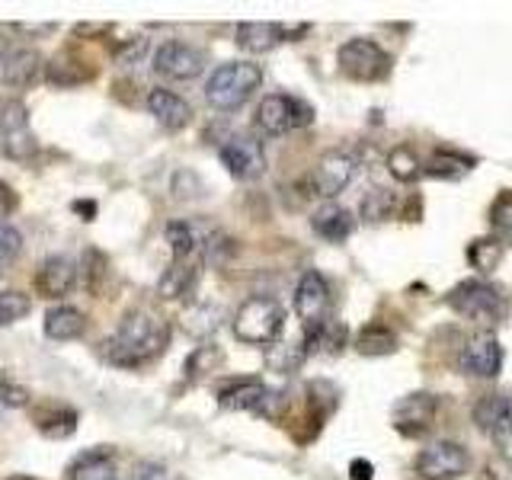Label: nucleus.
Listing matches in <instances>:
<instances>
[{"label": "nucleus", "mask_w": 512, "mask_h": 480, "mask_svg": "<svg viewBox=\"0 0 512 480\" xmlns=\"http://www.w3.org/2000/svg\"><path fill=\"white\" fill-rule=\"evenodd\" d=\"M45 336L55 343H71L77 340V336H84L87 330V317L80 314L77 308H71V304H58V308H48L45 311Z\"/></svg>", "instance_id": "20"}, {"label": "nucleus", "mask_w": 512, "mask_h": 480, "mask_svg": "<svg viewBox=\"0 0 512 480\" xmlns=\"http://www.w3.org/2000/svg\"><path fill=\"white\" fill-rule=\"evenodd\" d=\"M221 308L218 304H192V308L183 314V330L196 340H205L221 327Z\"/></svg>", "instance_id": "30"}, {"label": "nucleus", "mask_w": 512, "mask_h": 480, "mask_svg": "<svg viewBox=\"0 0 512 480\" xmlns=\"http://www.w3.org/2000/svg\"><path fill=\"white\" fill-rule=\"evenodd\" d=\"M29 388H23V384H16L10 381L7 375H0V407H7V410H23L29 407Z\"/></svg>", "instance_id": "39"}, {"label": "nucleus", "mask_w": 512, "mask_h": 480, "mask_svg": "<svg viewBox=\"0 0 512 480\" xmlns=\"http://www.w3.org/2000/svg\"><path fill=\"white\" fill-rule=\"evenodd\" d=\"M285 42V26L282 23H240L237 26V45L244 52L263 55L272 52L276 45Z\"/></svg>", "instance_id": "21"}, {"label": "nucleus", "mask_w": 512, "mask_h": 480, "mask_svg": "<svg viewBox=\"0 0 512 480\" xmlns=\"http://www.w3.org/2000/svg\"><path fill=\"white\" fill-rule=\"evenodd\" d=\"M448 304H452V311H458L461 317L493 324V320L503 314V292L484 279H464L452 288Z\"/></svg>", "instance_id": "6"}, {"label": "nucleus", "mask_w": 512, "mask_h": 480, "mask_svg": "<svg viewBox=\"0 0 512 480\" xmlns=\"http://www.w3.org/2000/svg\"><path fill=\"white\" fill-rule=\"evenodd\" d=\"M16 208V196L7 183H0V221H7V215Z\"/></svg>", "instance_id": "45"}, {"label": "nucleus", "mask_w": 512, "mask_h": 480, "mask_svg": "<svg viewBox=\"0 0 512 480\" xmlns=\"http://www.w3.org/2000/svg\"><path fill=\"white\" fill-rule=\"evenodd\" d=\"M42 55L36 48H16V52L4 61V71H0V80L13 90H23L32 87L36 80L42 77Z\"/></svg>", "instance_id": "18"}, {"label": "nucleus", "mask_w": 512, "mask_h": 480, "mask_svg": "<svg viewBox=\"0 0 512 480\" xmlns=\"http://www.w3.org/2000/svg\"><path fill=\"white\" fill-rule=\"evenodd\" d=\"M144 52H148V39L144 36H132V39H122V45L116 48V58L122 64H135L144 58Z\"/></svg>", "instance_id": "42"}, {"label": "nucleus", "mask_w": 512, "mask_h": 480, "mask_svg": "<svg viewBox=\"0 0 512 480\" xmlns=\"http://www.w3.org/2000/svg\"><path fill=\"white\" fill-rule=\"evenodd\" d=\"M224 362V356H221V349L218 346H196V352L186 359V365H183V372H186V378L189 381H196V378H205L208 372H215V368Z\"/></svg>", "instance_id": "34"}, {"label": "nucleus", "mask_w": 512, "mask_h": 480, "mask_svg": "<svg viewBox=\"0 0 512 480\" xmlns=\"http://www.w3.org/2000/svg\"><path fill=\"white\" fill-rule=\"evenodd\" d=\"M263 84V68L253 61H228L212 71L205 84V100L212 109L234 112L244 106Z\"/></svg>", "instance_id": "2"}, {"label": "nucleus", "mask_w": 512, "mask_h": 480, "mask_svg": "<svg viewBox=\"0 0 512 480\" xmlns=\"http://www.w3.org/2000/svg\"><path fill=\"white\" fill-rule=\"evenodd\" d=\"M266 384L263 381H256V378H244V381H231V384H224V388L218 391V404L224 410H253L263 404V397H266Z\"/></svg>", "instance_id": "22"}, {"label": "nucleus", "mask_w": 512, "mask_h": 480, "mask_svg": "<svg viewBox=\"0 0 512 480\" xmlns=\"http://www.w3.org/2000/svg\"><path fill=\"white\" fill-rule=\"evenodd\" d=\"M199 272H202L199 256H189V260H173L170 269H164V276H160V282H157V295L167 298V301L189 295L192 288H196V282H199Z\"/></svg>", "instance_id": "17"}, {"label": "nucleus", "mask_w": 512, "mask_h": 480, "mask_svg": "<svg viewBox=\"0 0 512 480\" xmlns=\"http://www.w3.org/2000/svg\"><path fill=\"white\" fill-rule=\"evenodd\" d=\"M13 32L16 26H0V61H7L16 48H13Z\"/></svg>", "instance_id": "44"}, {"label": "nucleus", "mask_w": 512, "mask_h": 480, "mask_svg": "<svg viewBox=\"0 0 512 480\" xmlns=\"http://www.w3.org/2000/svg\"><path fill=\"white\" fill-rule=\"evenodd\" d=\"M23 253V234L13 228L10 221H0V266L16 263V256Z\"/></svg>", "instance_id": "38"}, {"label": "nucleus", "mask_w": 512, "mask_h": 480, "mask_svg": "<svg viewBox=\"0 0 512 480\" xmlns=\"http://www.w3.org/2000/svg\"><path fill=\"white\" fill-rule=\"evenodd\" d=\"M109 256L100 247H87L84 260H80V272H84V288L93 298H103L106 285H109Z\"/></svg>", "instance_id": "25"}, {"label": "nucleus", "mask_w": 512, "mask_h": 480, "mask_svg": "<svg viewBox=\"0 0 512 480\" xmlns=\"http://www.w3.org/2000/svg\"><path fill=\"white\" fill-rule=\"evenodd\" d=\"M74 285H77V266L68 256H48L36 269V292L42 298H52V301L64 298L74 292Z\"/></svg>", "instance_id": "15"}, {"label": "nucleus", "mask_w": 512, "mask_h": 480, "mask_svg": "<svg viewBox=\"0 0 512 480\" xmlns=\"http://www.w3.org/2000/svg\"><path fill=\"white\" fill-rule=\"evenodd\" d=\"M397 212V192H391L388 186H372L362 196L359 205V215L368 224H378V221H388Z\"/></svg>", "instance_id": "27"}, {"label": "nucleus", "mask_w": 512, "mask_h": 480, "mask_svg": "<svg viewBox=\"0 0 512 480\" xmlns=\"http://www.w3.org/2000/svg\"><path fill=\"white\" fill-rule=\"evenodd\" d=\"M93 68H84V61H71V58H52L45 64V77L48 84L55 87H77L84 80H93Z\"/></svg>", "instance_id": "29"}, {"label": "nucleus", "mask_w": 512, "mask_h": 480, "mask_svg": "<svg viewBox=\"0 0 512 480\" xmlns=\"http://www.w3.org/2000/svg\"><path fill=\"white\" fill-rule=\"evenodd\" d=\"M340 71L349 80H359V84H375V80H384L391 74V55L375 39H349L346 45H340Z\"/></svg>", "instance_id": "5"}, {"label": "nucleus", "mask_w": 512, "mask_h": 480, "mask_svg": "<svg viewBox=\"0 0 512 480\" xmlns=\"http://www.w3.org/2000/svg\"><path fill=\"white\" fill-rule=\"evenodd\" d=\"M218 157L234 180L250 183V180H260V176L266 173V148H263V141H256L253 135L224 138L221 148H218Z\"/></svg>", "instance_id": "7"}, {"label": "nucleus", "mask_w": 512, "mask_h": 480, "mask_svg": "<svg viewBox=\"0 0 512 480\" xmlns=\"http://www.w3.org/2000/svg\"><path fill=\"white\" fill-rule=\"evenodd\" d=\"M436 420V397L432 394H407L394 410V429L400 436L416 439Z\"/></svg>", "instance_id": "14"}, {"label": "nucleus", "mask_w": 512, "mask_h": 480, "mask_svg": "<svg viewBox=\"0 0 512 480\" xmlns=\"http://www.w3.org/2000/svg\"><path fill=\"white\" fill-rule=\"evenodd\" d=\"M7 480H39V477H29V474H16V477H7Z\"/></svg>", "instance_id": "48"}, {"label": "nucleus", "mask_w": 512, "mask_h": 480, "mask_svg": "<svg viewBox=\"0 0 512 480\" xmlns=\"http://www.w3.org/2000/svg\"><path fill=\"white\" fill-rule=\"evenodd\" d=\"M132 480H183V477H176L170 468H164V464H157V461H141Z\"/></svg>", "instance_id": "43"}, {"label": "nucleus", "mask_w": 512, "mask_h": 480, "mask_svg": "<svg viewBox=\"0 0 512 480\" xmlns=\"http://www.w3.org/2000/svg\"><path fill=\"white\" fill-rule=\"evenodd\" d=\"M29 132V109L16 96H0V138Z\"/></svg>", "instance_id": "32"}, {"label": "nucleus", "mask_w": 512, "mask_h": 480, "mask_svg": "<svg viewBox=\"0 0 512 480\" xmlns=\"http://www.w3.org/2000/svg\"><path fill=\"white\" fill-rule=\"evenodd\" d=\"M285 327V308L276 298L256 295L247 298L234 314V336L250 346H269L282 336Z\"/></svg>", "instance_id": "3"}, {"label": "nucleus", "mask_w": 512, "mask_h": 480, "mask_svg": "<svg viewBox=\"0 0 512 480\" xmlns=\"http://www.w3.org/2000/svg\"><path fill=\"white\" fill-rule=\"evenodd\" d=\"M311 228L317 237L324 240H333V244H340V240H346L352 231H356V218H352L349 208L336 205V202H324L317 208V212L311 215Z\"/></svg>", "instance_id": "19"}, {"label": "nucleus", "mask_w": 512, "mask_h": 480, "mask_svg": "<svg viewBox=\"0 0 512 480\" xmlns=\"http://www.w3.org/2000/svg\"><path fill=\"white\" fill-rule=\"evenodd\" d=\"M330 311H333V298H330L327 279L314 269L304 272L295 288V314L304 324V333L330 324Z\"/></svg>", "instance_id": "8"}, {"label": "nucleus", "mask_w": 512, "mask_h": 480, "mask_svg": "<svg viewBox=\"0 0 512 480\" xmlns=\"http://www.w3.org/2000/svg\"><path fill=\"white\" fill-rule=\"evenodd\" d=\"M468 260L477 272H493L496 266H500L503 260V244L500 240H474V244L468 247Z\"/></svg>", "instance_id": "35"}, {"label": "nucleus", "mask_w": 512, "mask_h": 480, "mask_svg": "<svg viewBox=\"0 0 512 480\" xmlns=\"http://www.w3.org/2000/svg\"><path fill=\"white\" fill-rule=\"evenodd\" d=\"M71 480H116V468H112V448L100 445L93 452L77 455V461L68 468Z\"/></svg>", "instance_id": "23"}, {"label": "nucleus", "mask_w": 512, "mask_h": 480, "mask_svg": "<svg viewBox=\"0 0 512 480\" xmlns=\"http://www.w3.org/2000/svg\"><path fill=\"white\" fill-rule=\"evenodd\" d=\"M356 349L362 352V356H391V352L397 349V333L384 324H368L356 336Z\"/></svg>", "instance_id": "31"}, {"label": "nucleus", "mask_w": 512, "mask_h": 480, "mask_svg": "<svg viewBox=\"0 0 512 480\" xmlns=\"http://www.w3.org/2000/svg\"><path fill=\"white\" fill-rule=\"evenodd\" d=\"M74 212H77V215H87L84 221H93V215H96V205H93V202H74Z\"/></svg>", "instance_id": "47"}, {"label": "nucleus", "mask_w": 512, "mask_h": 480, "mask_svg": "<svg viewBox=\"0 0 512 480\" xmlns=\"http://www.w3.org/2000/svg\"><path fill=\"white\" fill-rule=\"evenodd\" d=\"M359 173V157L349 151H330L317 160V167L311 173V192L320 199H336L340 192L356 180Z\"/></svg>", "instance_id": "9"}, {"label": "nucleus", "mask_w": 512, "mask_h": 480, "mask_svg": "<svg viewBox=\"0 0 512 480\" xmlns=\"http://www.w3.org/2000/svg\"><path fill=\"white\" fill-rule=\"evenodd\" d=\"M349 474L356 477V480H372L375 468H372V464H368L365 458H356V461L349 464Z\"/></svg>", "instance_id": "46"}, {"label": "nucleus", "mask_w": 512, "mask_h": 480, "mask_svg": "<svg viewBox=\"0 0 512 480\" xmlns=\"http://www.w3.org/2000/svg\"><path fill=\"white\" fill-rule=\"evenodd\" d=\"M170 343V327L167 320L154 317L151 311H128L122 317L119 330L103 340V356L112 365L122 368H138L144 362L157 359Z\"/></svg>", "instance_id": "1"}, {"label": "nucleus", "mask_w": 512, "mask_h": 480, "mask_svg": "<svg viewBox=\"0 0 512 480\" xmlns=\"http://www.w3.org/2000/svg\"><path fill=\"white\" fill-rule=\"evenodd\" d=\"M471 167H474L471 157L452 154V151H436L423 164V173L436 176V180H461L464 173H471Z\"/></svg>", "instance_id": "28"}, {"label": "nucleus", "mask_w": 512, "mask_h": 480, "mask_svg": "<svg viewBox=\"0 0 512 480\" xmlns=\"http://www.w3.org/2000/svg\"><path fill=\"white\" fill-rule=\"evenodd\" d=\"M388 170L397 183H416L423 176V160L416 157L410 148H394L388 154Z\"/></svg>", "instance_id": "33"}, {"label": "nucleus", "mask_w": 512, "mask_h": 480, "mask_svg": "<svg viewBox=\"0 0 512 480\" xmlns=\"http://www.w3.org/2000/svg\"><path fill=\"white\" fill-rule=\"evenodd\" d=\"M474 423L480 432H487L493 442H509L512 439V394H487L480 397L474 410Z\"/></svg>", "instance_id": "13"}, {"label": "nucleus", "mask_w": 512, "mask_h": 480, "mask_svg": "<svg viewBox=\"0 0 512 480\" xmlns=\"http://www.w3.org/2000/svg\"><path fill=\"white\" fill-rule=\"evenodd\" d=\"M167 244L173 250V260H189L202 250V234L192 221H170L167 224Z\"/></svg>", "instance_id": "26"}, {"label": "nucleus", "mask_w": 512, "mask_h": 480, "mask_svg": "<svg viewBox=\"0 0 512 480\" xmlns=\"http://www.w3.org/2000/svg\"><path fill=\"white\" fill-rule=\"evenodd\" d=\"M314 122V109L298 100V96H288V93H269L260 100L256 106V128H260L263 135H288L295 132V128H304Z\"/></svg>", "instance_id": "4"}, {"label": "nucleus", "mask_w": 512, "mask_h": 480, "mask_svg": "<svg viewBox=\"0 0 512 480\" xmlns=\"http://www.w3.org/2000/svg\"><path fill=\"white\" fill-rule=\"evenodd\" d=\"M0 151L13 160H26L36 154V135L32 132H20V135H10V138H0Z\"/></svg>", "instance_id": "40"}, {"label": "nucleus", "mask_w": 512, "mask_h": 480, "mask_svg": "<svg viewBox=\"0 0 512 480\" xmlns=\"http://www.w3.org/2000/svg\"><path fill=\"white\" fill-rule=\"evenodd\" d=\"M461 368L474 378H496L503 368V346L500 340L484 330L468 340V346L461 349Z\"/></svg>", "instance_id": "12"}, {"label": "nucleus", "mask_w": 512, "mask_h": 480, "mask_svg": "<svg viewBox=\"0 0 512 480\" xmlns=\"http://www.w3.org/2000/svg\"><path fill=\"white\" fill-rule=\"evenodd\" d=\"M154 71L170 80H196L205 71V55L186 42H164L154 52Z\"/></svg>", "instance_id": "11"}, {"label": "nucleus", "mask_w": 512, "mask_h": 480, "mask_svg": "<svg viewBox=\"0 0 512 480\" xmlns=\"http://www.w3.org/2000/svg\"><path fill=\"white\" fill-rule=\"evenodd\" d=\"M173 196L176 199H196L202 196V180L192 170H180L173 176Z\"/></svg>", "instance_id": "41"}, {"label": "nucleus", "mask_w": 512, "mask_h": 480, "mask_svg": "<svg viewBox=\"0 0 512 480\" xmlns=\"http://www.w3.org/2000/svg\"><path fill=\"white\" fill-rule=\"evenodd\" d=\"M148 112L167 128V132H180V128H186L192 122V106L183 100L180 93L164 90V87L148 93Z\"/></svg>", "instance_id": "16"}, {"label": "nucleus", "mask_w": 512, "mask_h": 480, "mask_svg": "<svg viewBox=\"0 0 512 480\" xmlns=\"http://www.w3.org/2000/svg\"><path fill=\"white\" fill-rule=\"evenodd\" d=\"M29 311H32V298L29 295L16 292V288H7V292H0V327L16 324V320H23Z\"/></svg>", "instance_id": "36"}, {"label": "nucleus", "mask_w": 512, "mask_h": 480, "mask_svg": "<svg viewBox=\"0 0 512 480\" xmlns=\"http://www.w3.org/2000/svg\"><path fill=\"white\" fill-rule=\"evenodd\" d=\"M468 452L458 442H432L416 455V474L423 480H455L468 471Z\"/></svg>", "instance_id": "10"}, {"label": "nucleus", "mask_w": 512, "mask_h": 480, "mask_svg": "<svg viewBox=\"0 0 512 480\" xmlns=\"http://www.w3.org/2000/svg\"><path fill=\"white\" fill-rule=\"evenodd\" d=\"M32 416H36L39 432L48 439H68V436H74V429H77V413L71 407L48 404V407H39Z\"/></svg>", "instance_id": "24"}, {"label": "nucleus", "mask_w": 512, "mask_h": 480, "mask_svg": "<svg viewBox=\"0 0 512 480\" xmlns=\"http://www.w3.org/2000/svg\"><path fill=\"white\" fill-rule=\"evenodd\" d=\"M490 224H493L496 234L512 244V192H503V196L493 202V208H490Z\"/></svg>", "instance_id": "37"}]
</instances>
